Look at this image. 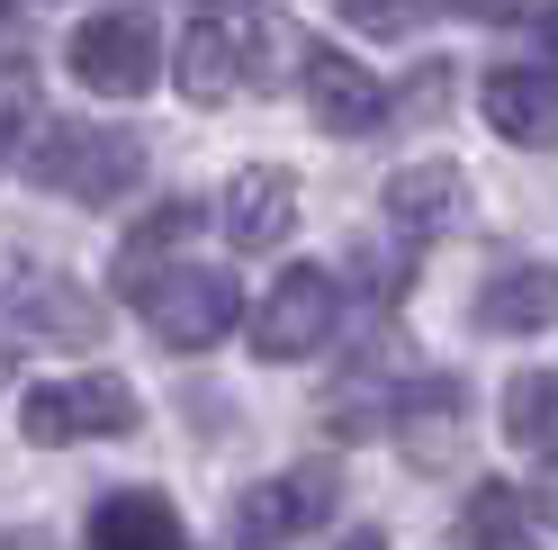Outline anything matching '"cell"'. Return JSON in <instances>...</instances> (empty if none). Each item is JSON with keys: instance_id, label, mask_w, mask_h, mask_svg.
I'll return each instance as SVG.
<instances>
[{"instance_id": "cell-4", "label": "cell", "mask_w": 558, "mask_h": 550, "mask_svg": "<svg viewBox=\"0 0 558 550\" xmlns=\"http://www.w3.org/2000/svg\"><path fill=\"white\" fill-rule=\"evenodd\" d=\"M270 37L262 10H190L181 19V46H171V82L198 109H226L234 91H253V46Z\"/></svg>"}, {"instance_id": "cell-7", "label": "cell", "mask_w": 558, "mask_h": 550, "mask_svg": "<svg viewBox=\"0 0 558 550\" xmlns=\"http://www.w3.org/2000/svg\"><path fill=\"white\" fill-rule=\"evenodd\" d=\"M126 307L154 325L162 352H207V343H226L234 316H243V298H234L226 271H154V280L135 289Z\"/></svg>"}, {"instance_id": "cell-21", "label": "cell", "mask_w": 558, "mask_h": 550, "mask_svg": "<svg viewBox=\"0 0 558 550\" xmlns=\"http://www.w3.org/2000/svg\"><path fill=\"white\" fill-rule=\"evenodd\" d=\"M541 37H549V46H558V10H541Z\"/></svg>"}, {"instance_id": "cell-8", "label": "cell", "mask_w": 558, "mask_h": 550, "mask_svg": "<svg viewBox=\"0 0 558 550\" xmlns=\"http://www.w3.org/2000/svg\"><path fill=\"white\" fill-rule=\"evenodd\" d=\"M333 514V469H279V478H253L234 505H226V550H279L298 533H316Z\"/></svg>"}, {"instance_id": "cell-20", "label": "cell", "mask_w": 558, "mask_h": 550, "mask_svg": "<svg viewBox=\"0 0 558 550\" xmlns=\"http://www.w3.org/2000/svg\"><path fill=\"white\" fill-rule=\"evenodd\" d=\"M342 550H388V533H352V541H342Z\"/></svg>"}, {"instance_id": "cell-17", "label": "cell", "mask_w": 558, "mask_h": 550, "mask_svg": "<svg viewBox=\"0 0 558 550\" xmlns=\"http://www.w3.org/2000/svg\"><path fill=\"white\" fill-rule=\"evenodd\" d=\"M505 442L522 461H549L558 469V361L549 370H522L505 388Z\"/></svg>"}, {"instance_id": "cell-19", "label": "cell", "mask_w": 558, "mask_h": 550, "mask_svg": "<svg viewBox=\"0 0 558 550\" xmlns=\"http://www.w3.org/2000/svg\"><path fill=\"white\" fill-rule=\"evenodd\" d=\"M342 27H361V37H414V27H433V10H378V0H352Z\"/></svg>"}, {"instance_id": "cell-9", "label": "cell", "mask_w": 558, "mask_h": 550, "mask_svg": "<svg viewBox=\"0 0 558 550\" xmlns=\"http://www.w3.org/2000/svg\"><path fill=\"white\" fill-rule=\"evenodd\" d=\"M298 91H306V118H316L325 135H378V127H388V109H397L388 82H378L361 55L325 46V37L298 55Z\"/></svg>"}, {"instance_id": "cell-12", "label": "cell", "mask_w": 558, "mask_h": 550, "mask_svg": "<svg viewBox=\"0 0 558 550\" xmlns=\"http://www.w3.org/2000/svg\"><path fill=\"white\" fill-rule=\"evenodd\" d=\"M217 226L234 235V253H279V244H289V226H298V181L279 163L234 171L226 199H217Z\"/></svg>"}, {"instance_id": "cell-13", "label": "cell", "mask_w": 558, "mask_h": 550, "mask_svg": "<svg viewBox=\"0 0 558 550\" xmlns=\"http://www.w3.org/2000/svg\"><path fill=\"white\" fill-rule=\"evenodd\" d=\"M82 550H190V524L154 488H109L82 524Z\"/></svg>"}, {"instance_id": "cell-2", "label": "cell", "mask_w": 558, "mask_h": 550, "mask_svg": "<svg viewBox=\"0 0 558 550\" xmlns=\"http://www.w3.org/2000/svg\"><path fill=\"white\" fill-rule=\"evenodd\" d=\"M109 307L73 271H10L0 280V352H99Z\"/></svg>"}, {"instance_id": "cell-15", "label": "cell", "mask_w": 558, "mask_h": 550, "mask_svg": "<svg viewBox=\"0 0 558 550\" xmlns=\"http://www.w3.org/2000/svg\"><path fill=\"white\" fill-rule=\"evenodd\" d=\"M477 325L486 334H549L558 325V262H505L477 280Z\"/></svg>"}, {"instance_id": "cell-16", "label": "cell", "mask_w": 558, "mask_h": 550, "mask_svg": "<svg viewBox=\"0 0 558 550\" xmlns=\"http://www.w3.org/2000/svg\"><path fill=\"white\" fill-rule=\"evenodd\" d=\"M190 235H198V199H162L154 217H135V235H126V244H118V262H109V280H118V298H135V289H145L154 271L171 262V253L190 244Z\"/></svg>"}, {"instance_id": "cell-10", "label": "cell", "mask_w": 558, "mask_h": 550, "mask_svg": "<svg viewBox=\"0 0 558 550\" xmlns=\"http://www.w3.org/2000/svg\"><path fill=\"white\" fill-rule=\"evenodd\" d=\"M469 217V171L460 163H405L388 190H378V226L397 235V244H441L450 226Z\"/></svg>"}, {"instance_id": "cell-11", "label": "cell", "mask_w": 558, "mask_h": 550, "mask_svg": "<svg viewBox=\"0 0 558 550\" xmlns=\"http://www.w3.org/2000/svg\"><path fill=\"white\" fill-rule=\"evenodd\" d=\"M477 109L522 154H549L558 145V73H549V63H496L486 91H477Z\"/></svg>"}, {"instance_id": "cell-5", "label": "cell", "mask_w": 558, "mask_h": 550, "mask_svg": "<svg viewBox=\"0 0 558 550\" xmlns=\"http://www.w3.org/2000/svg\"><path fill=\"white\" fill-rule=\"evenodd\" d=\"M333 325H342V271H325V262L279 271V280L262 289V307L243 316V334H253L262 361H306V352H325Z\"/></svg>"}, {"instance_id": "cell-6", "label": "cell", "mask_w": 558, "mask_h": 550, "mask_svg": "<svg viewBox=\"0 0 558 550\" xmlns=\"http://www.w3.org/2000/svg\"><path fill=\"white\" fill-rule=\"evenodd\" d=\"M73 82L99 99H145L162 82V19L154 10H90L73 27Z\"/></svg>"}, {"instance_id": "cell-3", "label": "cell", "mask_w": 558, "mask_h": 550, "mask_svg": "<svg viewBox=\"0 0 558 550\" xmlns=\"http://www.w3.org/2000/svg\"><path fill=\"white\" fill-rule=\"evenodd\" d=\"M135 425H145V406H135V388L118 370H73V380H46L19 397V433L46 442V452H63V442H118Z\"/></svg>"}, {"instance_id": "cell-1", "label": "cell", "mask_w": 558, "mask_h": 550, "mask_svg": "<svg viewBox=\"0 0 558 550\" xmlns=\"http://www.w3.org/2000/svg\"><path fill=\"white\" fill-rule=\"evenodd\" d=\"M27 171H37V190L73 199V208H118V199L145 181V135L73 118V127H46L37 145H27Z\"/></svg>"}, {"instance_id": "cell-14", "label": "cell", "mask_w": 558, "mask_h": 550, "mask_svg": "<svg viewBox=\"0 0 558 550\" xmlns=\"http://www.w3.org/2000/svg\"><path fill=\"white\" fill-rule=\"evenodd\" d=\"M460 541H469V550H558L541 497L505 488V478H477V488H469V505H460Z\"/></svg>"}, {"instance_id": "cell-18", "label": "cell", "mask_w": 558, "mask_h": 550, "mask_svg": "<svg viewBox=\"0 0 558 550\" xmlns=\"http://www.w3.org/2000/svg\"><path fill=\"white\" fill-rule=\"evenodd\" d=\"M27 127H37V82H27V63H10V73H0V171L19 163Z\"/></svg>"}]
</instances>
